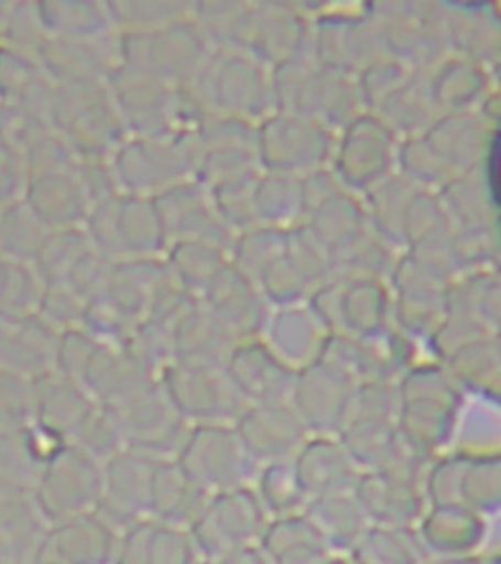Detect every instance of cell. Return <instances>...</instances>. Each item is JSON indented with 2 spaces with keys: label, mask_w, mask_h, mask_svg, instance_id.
<instances>
[{
  "label": "cell",
  "mask_w": 501,
  "mask_h": 564,
  "mask_svg": "<svg viewBox=\"0 0 501 564\" xmlns=\"http://www.w3.org/2000/svg\"><path fill=\"white\" fill-rule=\"evenodd\" d=\"M269 521L263 503L249 486L210 496L188 533L200 556L216 558L261 546Z\"/></svg>",
  "instance_id": "obj_1"
},
{
  "label": "cell",
  "mask_w": 501,
  "mask_h": 564,
  "mask_svg": "<svg viewBox=\"0 0 501 564\" xmlns=\"http://www.w3.org/2000/svg\"><path fill=\"white\" fill-rule=\"evenodd\" d=\"M194 482L206 492H229L249 488L255 460L239 437L238 430L206 425L183 443L175 458Z\"/></svg>",
  "instance_id": "obj_2"
},
{
  "label": "cell",
  "mask_w": 501,
  "mask_h": 564,
  "mask_svg": "<svg viewBox=\"0 0 501 564\" xmlns=\"http://www.w3.org/2000/svg\"><path fill=\"white\" fill-rule=\"evenodd\" d=\"M181 410L176 408L168 390L145 387L135 397L122 404L118 422L122 425L123 440L130 441L132 449L153 460H163L178 443Z\"/></svg>",
  "instance_id": "obj_3"
},
{
  "label": "cell",
  "mask_w": 501,
  "mask_h": 564,
  "mask_svg": "<svg viewBox=\"0 0 501 564\" xmlns=\"http://www.w3.org/2000/svg\"><path fill=\"white\" fill-rule=\"evenodd\" d=\"M238 433L255 463L274 465L298 455L304 422L286 402L261 404L243 415Z\"/></svg>",
  "instance_id": "obj_4"
},
{
  "label": "cell",
  "mask_w": 501,
  "mask_h": 564,
  "mask_svg": "<svg viewBox=\"0 0 501 564\" xmlns=\"http://www.w3.org/2000/svg\"><path fill=\"white\" fill-rule=\"evenodd\" d=\"M352 492L370 523L379 528L415 529L429 508L422 486L377 470L361 473Z\"/></svg>",
  "instance_id": "obj_5"
},
{
  "label": "cell",
  "mask_w": 501,
  "mask_h": 564,
  "mask_svg": "<svg viewBox=\"0 0 501 564\" xmlns=\"http://www.w3.org/2000/svg\"><path fill=\"white\" fill-rule=\"evenodd\" d=\"M157 463L135 451L120 453L110 460L100 502L122 523L123 531L133 523L151 520V488Z\"/></svg>",
  "instance_id": "obj_6"
},
{
  "label": "cell",
  "mask_w": 501,
  "mask_h": 564,
  "mask_svg": "<svg viewBox=\"0 0 501 564\" xmlns=\"http://www.w3.org/2000/svg\"><path fill=\"white\" fill-rule=\"evenodd\" d=\"M415 533L429 558H467L484 545L488 521L467 508H427Z\"/></svg>",
  "instance_id": "obj_7"
},
{
  "label": "cell",
  "mask_w": 501,
  "mask_h": 564,
  "mask_svg": "<svg viewBox=\"0 0 501 564\" xmlns=\"http://www.w3.org/2000/svg\"><path fill=\"white\" fill-rule=\"evenodd\" d=\"M208 500L210 494L196 485L175 458L159 460L151 488V521L190 531Z\"/></svg>",
  "instance_id": "obj_8"
},
{
  "label": "cell",
  "mask_w": 501,
  "mask_h": 564,
  "mask_svg": "<svg viewBox=\"0 0 501 564\" xmlns=\"http://www.w3.org/2000/svg\"><path fill=\"white\" fill-rule=\"evenodd\" d=\"M299 486L309 500L355 490L361 470L355 467L344 443L314 441L298 451L292 460Z\"/></svg>",
  "instance_id": "obj_9"
},
{
  "label": "cell",
  "mask_w": 501,
  "mask_h": 564,
  "mask_svg": "<svg viewBox=\"0 0 501 564\" xmlns=\"http://www.w3.org/2000/svg\"><path fill=\"white\" fill-rule=\"evenodd\" d=\"M168 394L181 414L198 417L231 414L238 408L239 397H243L231 375L224 377L203 365H190L175 372Z\"/></svg>",
  "instance_id": "obj_10"
},
{
  "label": "cell",
  "mask_w": 501,
  "mask_h": 564,
  "mask_svg": "<svg viewBox=\"0 0 501 564\" xmlns=\"http://www.w3.org/2000/svg\"><path fill=\"white\" fill-rule=\"evenodd\" d=\"M302 513L331 555L351 553L362 535L372 528L355 492L309 500Z\"/></svg>",
  "instance_id": "obj_11"
},
{
  "label": "cell",
  "mask_w": 501,
  "mask_h": 564,
  "mask_svg": "<svg viewBox=\"0 0 501 564\" xmlns=\"http://www.w3.org/2000/svg\"><path fill=\"white\" fill-rule=\"evenodd\" d=\"M352 564H429L415 529L372 528L351 553Z\"/></svg>",
  "instance_id": "obj_12"
},
{
  "label": "cell",
  "mask_w": 501,
  "mask_h": 564,
  "mask_svg": "<svg viewBox=\"0 0 501 564\" xmlns=\"http://www.w3.org/2000/svg\"><path fill=\"white\" fill-rule=\"evenodd\" d=\"M349 394L345 392V377L335 370L319 372L314 379L299 380L296 387L299 417L304 425L327 427L341 423Z\"/></svg>",
  "instance_id": "obj_13"
},
{
  "label": "cell",
  "mask_w": 501,
  "mask_h": 564,
  "mask_svg": "<svg viewBox=\"0 0 501 564\" xmlns=\"http://www.w3.org/2000/svg\"><path fill=\"white\" fill-rule=\"evenodd\" d=\"M460 508L475 511L482 518L501 508L500 457H468L467 470L460 482Z\"/></svg>",
  "instance_id": "obj_14"
},
{
  "label": "cell",
  "mask_w": 501,
  "mask_h": 564,
  "mask_svg": "<svg viewBox=\"0 0 501 564\" xmlns=\"http://www.w3.org/2000/svg\"><path fill=\"white\" fill-rule=\"evenodd\" d=\"M255 494L269 518L296 516L302 513L308 503L292 460L266 465L259 478V490Z\"/></svg>",
  "instance_id": "obj_15"
},
{
  "label": "cell",
  "mask_w": 501,
  "mask_h": 564,
  "mask_svg": "<svg viewBox=\"0 0 501 564\" xmlns=\"http://www.w3.org/2000/svg\"><path fill=\"white\" fill-rule=\"evenodd\" d=\"M198 556L188 531L155 523L148 564H198Z\"/></svg>",
  "instance_id": "obj_16"
},
{
  "label": "cell",
  "mask_w": 501,
  "mask_h": 564,
  "mask_svg": "<svg viewBox=\"0 0 501 564\" xmlns=\"http://www.w3.org/2000/svg\"><path fill=\"white\" fill-rule=\"evenodd\" d=\"M153 529H155V521L151 520L133 523L132 528L126 529L120 545L116 546L115 563L148 564Z\"/></svg>",
  "instance_id": "obj_17"
},
{
  "label": "cell",
  "mask_w": 501,
  "mask_h": 564,
  "mask_svg": "<svg viewBox=\"0 0 501 564\" xmlns=\"http://www.w3.org/2000/svg\"><path fill=\"white\" fill-rule=\"evenodd\" d=\"M331 556L334 555L322 543H306L274 556L269 564H326Z\"/></svg>",
  "instance_id": "obj_18"
},
{
  "label": "cell",
  "mask_w": 501,
  "mask_h": 564,
  "mask_svg": "<svg viewBox=\"0 0 501 564\" xmlns=\"http://www.w3.org/2000/svg\"><path fill=\"white\" fill-rule=\"evenodd\" d=\"M200 564H269V561L263 551L257 546V549H246V551L216 556V558H204Z\"/></svg>",
  "instance_id": "obj_19"
},
{
  "label": "cell",
  "mask_w": 501,
  "mask_h": 564,
  "mask_svg": "<svg viewBox=\"0 0 501 564\" xmlns=\"http://www.w3.org/2000/svg\"><path fill=\"white\" fill-rule=\"evenodd\" d=\"M429 564H484V556H467V558H443Z\"/></svg>",
  "instance_id": "obj_20"
},
{
  "label": "cell",
  "mask_w": 501,
  "mask_h": 564,
  "mask_svg": "<svg viewBox=\"0 0 501 564\" xmlns=\"http://www.w3.org/2000/svg\"><path fill=\"white\" fill-rule=\"evenodd\" d=\"M326 564H352L351 561H345V558H341V556H331L329 561H327Z\"/></svg>",
  "instance_id": "obj_21"
},
{
  "label": "cell",
  "mask_w": 501,
  "mask_h": 564,
  "mask_svg": "<svg viewBox=\"0 0 501 564\" xmlns=\"http://www.w3.org/2000/svg\"><path fill=\"white\" fill-rule=\"evenodd\" d=\"M484 564H501L500 555L484 556Z\"/></svg>",
  "instance_id": "obj_22"
}]
</instances>
